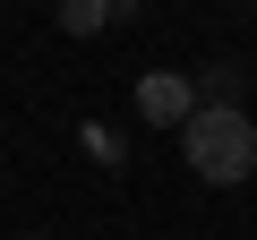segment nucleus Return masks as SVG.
<instances>
[{"instance_id":"obj_3","label":"nucleus","mask_w":257,"mask_h":240,"mask_svg":"<svg viewBox=\"0 0 257 240\" xmlns=\"http://www.w3.org/2000/svg\"><path fill=\"white\" fill-rule=\"evenodd\" d=\"M120 18H138V0H60V35H103Z\"/></svg>"},{"instance_id":"obj_4","label":"nucleus","mask_w":257,"mask_h":240,"mask_svg":"<svg viewBox=\"0 0 257 240\" xmlns=\"http://www.w3.org/2000/svg\"><path fill=\"white\" fill-rule=\"evenodd\" d=\"M197 86V103H240L248 111V60H214L206 77H189Z\"/></svg>"},{"instance_id":"obj_5","label":"nucleus","mask_w":257,"mask_h":240,"mask_svg":"<svg viewBox=\"0 0 257 240\" xmlns=\"http://www.w3.org/2000/svg\"><path fill=\"white\" fill-rule=\"evenodd\" d=\"M77 146H86L94 163H120V155H128V138H120V129H103V120H86V129H77Z\"/></svg>"},{"instance_id":"obj_2","label":"nucleus","mask_w":257,"mask_h":240,"mask_svg":"<svg viewBox=\"0 0 257 240\" xmlns=\"http://www.w3.org/2000/svg\"><path fill=\"white\" fill-rule=\"evenodd\" d=\"M197 111V86L180 69H146L138 77V120H155V129H180V120Z\"/></svg>"},{"instance_id":"obj_1","label":"nucleus","mask_w":257,"mask_h":240,"mask_svg":"<svg viewBox=\"0 0 257 240\" xmlns=\"http://www.w3.org/2000/svg\"><path fill=\"white\" fill-rule=\"evenodd\" d=\"M180 155H189L197 180L240 189V180L257 172V120H248L240 103H197V111L180 120Z\"/></svg>"}]
</instances>
